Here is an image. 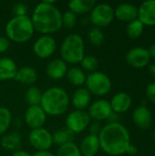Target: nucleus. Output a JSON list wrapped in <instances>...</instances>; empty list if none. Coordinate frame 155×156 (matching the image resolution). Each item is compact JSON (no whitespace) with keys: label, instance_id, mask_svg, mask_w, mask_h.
I'll return each mask as SVG.
<instances>
[{"label":"nucleus","instance_id":"393cba45","mask_svg":"<svg viewBox=\"0 0 155 156\" xmlns=\"http://www.w3.org/2000/svg\"><path fill=\"white\" fill-rule=\"evenodd\" d=\"M20 143L21 138L16 132L6 133L1 139V145L6 150H16L20 146Z\"/></svg>","mask_w":155,"mask_h":156},{"label":"nucleus","instance_id":"58836bf2","mask_svg":"<svg viewBox=\"0 0 155 156\" xmlns=\"http://www.w3.org/2000/svg\"><path fill=\"white\" fill-rule=\"evenodd\" d=\"M137 152H138L137 147H136L134 144H131L129 145V147L127 148V151H126V153H127L128 154H130V155H134V154H137Z\"/></svg>","mask_w":155,"mask_h":156},{"label":"nucleus","instance_id":"c85d7f7f","mask_svg":"<svg viewBox=\"0 0 155 156\" xmlns=\"http://www.w3.org/2000/svg\"><path fill=\"white\" fill-rule=\"evenodd\" d=\"M143 28H144L143 24L138 18H136L128 23L126 27V33L130 37L137 38L143 34Z\"/></svg>","mask_w":155,"mask_h":156},{"label":"nucleus","instance_id":"f704fd0d","mask_svg":"<svg viewBox=\"0 0 155 156\" xmlns=\"http://www.w3.org/2000/svg\"><path fill=\"white\" fill-rule=\"evenodd\" d=\"M145 92L149 101L155 103V82H152L148 84V86L146 87Z\"/></svg>","mask_w":155,"mask_h":156},{"label":"nucleus","instance_id":"473e14b6","mask_svg":"<svg viewBox=\"0 0 155 156\" xmlns=\"http://www.w3.org/2000/svg\"><path fill=\"white\" fill-rule=\"evenodd\" d=\"M76 23H77L76 14H74L70 10L66 11L64 14H62V26H64L67 28H72L73 27H75Z\"/></svg>","mask_w":155,"mask_h":156},{"label":"nucleus","instance_id":"f257e3e1","mask_svg":"<svg viewBox=\"0 0 155 156\" xmlns=\"http://www.w3.org/2000/svg\"><path fill=\"white\" fill-rule=\"evenodd\" d=\"M98 136L100 147L109 155L118 156L125 154L132 144L128 129L120 122L106 124L101 128Z\"/></svg>","mask_w":155,"mask_h":156},{"label":"nucleus","instance_id":"9b49d317","mask_svg":"<svg viewBox=\"0 0 155 156\" xmlns=\"http://www.w3.org/2000/svg\"><path fill=\"white\" fill-rule=\"evenodd\" d=\"M151 56L148 49L143 47H135L131 48L126 54V61L133 68H143L150 62Z\"/></svg>","mask_w":155,"mask_h":156},{"label":"nucleus","instance_id":"20e7f679","mask_svg":"<svg viewBox=\"0 0 155 156\" xmlns=\"http://www.w3.org/2000/svg\"><path fill=\"white\" fill-rule=\"evenodd\" d=\"M5 29L6 37L17 43L29 40L35 31L31 17L27 15L15 16L7 22Z\"/></svg>","mask_w":155,"mask_h":156},{"label":"nucleus","instance_id":"9d476101","mask_svg":"<svg viewBox=\"0 0 155 156\" xmlns=\"http://www.w3.org/2000/svg\"><path fill=\"white\" fill-rule=\"evenodd\" d=\"M57 48V43L50 35H43L39 37L33 45L34 53L40 58L50 57Z\"/></svg>","mask_w":155,"mask_h":156},{"label":"nucleus","instance_id":"412c9836","mask_svg":"<svg viewBox=\"0 0 155 156\" xmlns=\"http://www.w3.org/2000/svg\"><path fill=\"white\" fill-rule=\"evenodd\" d=\"M17 71L16 62L10 58H0V80L14 79Z\"/></svg>","mask_w":155,"mask_h":156},{"label":"nucleus","instance_id":"5701e85b","mask_svg":"<svg viewBox=\"0 0 155 156\" xmlns=\"http://www.w3.org/2000/svg\"><path fill=\"white\" fill-rule=\"evenodd\" d=\"M95 5V0H71L69 2V10L74 14H85L91 10Z\"/></svg>","mask_w":155,"mask_h":156},{"label":"nucleus","instance_id":"dca6fc26","mask_svg":"<svg viewBox=\"0 0 155 156\" xmlns=\"http://www.w3.org/2000/svg\"><path fill=\"white\" fill-rule=\"evenodd\" d=\"M114 16L122 21L131 22L138 18V7L129 3L120 4L114 9Z\"/></svg>","mask_w":155,"mask_h":156},{"label":"nucleus","instance_id":"2f4dec72","mask_svg":"<svg viewBox=\"0 0 155 156\" xmlns=\"http://www.w3.org/2000/svg\"><path fill=\"white\" fill-rule=\"evenodd\" d=\"M81 67L90 72L96 71L98 66H99V60L98 58L93 55H86L81 60Z\"/></svg>","mask_w":155,"mask_h":156},{"label":"nucleus","instance_id":"f3484780","mask_svg":"<svg viewBox=\"0 0 155 156\" xmlns=\"http://www.w3.org/2000/svg\"><path fill=\"white\" fill-rule=\"evenodd\" d=\"M110 103H111L112 112L120 114V113L127 112L131 108L132 100V97L127 92L122 91V92L116 93L112 97Z\"/></svg>","mask_w":155,"mask_h":156},{"label":"nucleus","instance_id":"bb28decb","mask_svg":"<svg viewBox=\"0 0 155 156\" xmlns=\"http://www.w3.org/2000/svg\"><path fill=\"white\" fill-rule=\"evenodd\" d=\"M41 98H42V92L37 87L31 86L27 89L26 92V101L29 106L39 105L41 101Z\"/></svg>","mask_w":155,"mask_h":156},{"label":"nucleus","instance_id":"4468645a","mask_svg":"<svg viewBox=\"0 0 155 156\" xmlns=\"http://www.w3.org/2000/svg\"><path fill=\"white\" fill-rule=\"evenodd\" d=\"M138 19L143 26H155V0H146L140 5Z\"/></svg>","mask_w":155,"mask_h":156},{"label":"nucleus","instance_id":"c9c22d12","mask_svg":"<svg viewBox=\"0 0 155 156\" xmlns=\"http://www.w3.org/2000/svg\"><path fill=\"white\" fill-rule=\"evenodd\" d=\"M101 126H100V123L99 122H96L94 121L92 123H90L89 125V129H90V134H93V135H99L100 131H101Z\"/></svg>","mask_w":155,"mask_h":156},{"label":"nucleus","instance_id":"39448f33","mask_svg":"<svg viewBox=\"0 0 155 156\" xmlns=\"http://www.w3.org/2000/svg\"><path fill=\"white\" fill-rule=\"evenodd\" d=\"M61 58L69 64L81 62L85 56V45L82 37L78 33L68 35L60 46Z\"/></svg>","mask_w":155,"mask_h":156},{"label":"nucleus","instance_id":"ea45409f","mask_svg":"<svg viewBox=\"0 0 155 156\" xmlns=\"http://www.w3.org/2000/svg\"><path fill=\"white\" fill-rule=\"evenodd\" d=\"M33 156H55L52 153L48 151H37V153L34 154Z\"/></svg>","mask_w":155,"mask_h":156},{"label":"nucleus","instance_id":"37998d69","mask_svg":"<svg viewBox=\"0 0 155 156\" xmlns=\"http://www.w3.org/2000/svg\"><path fill=\"white\" fill-rule=\"evenodd\" d=\"M149 72L155 78V63H153L149 66Z\"/></svg>","mask_w":155,"mask_h":156},{"label":"nucleus","instance_id":"423d86ee","mask_svg":"<svg viewBox=\"0 0 155 156\" xmlns=\"http://www.w3.org/2000/svg\"><path fill=\"white\" fill-rule=\"evenodd\" d=\"M86 89L90 94L103 96L110 92L111 89V80L109 76L101 71H94L86 77Z\"/></svg>","mask_w":155,"mask_h":156},{"label":"nucleus","instance_id":"a878e982","mask_svg":"<svg viewBox=\"0 0 155 156\" xmlns=\"http://www.w3.org/2000/svg\"><path fill=\"white\" fill-rule=\"evenodd\" d=\"M66 75L69 81L74 86H80L86 81V75L84 71L78 67H72L68 69Z\"/></svg>","mask_w":155,"mask_h":156},{"label":"nucleus","instance_id":"c03bdc74","mask_svg":"<svg viewBox=\"0 0 155 156\" xmlns=\"http://www.w3.org/2000/svg\"><path fill=\"white\" fill-rule=\"evenodd\" d=\"M153 139H154V141H155V130L153 131Z\"/></svg>","mask_w":155,"mask_h":156},{"label":"nucleus","instance_id":"f8f14e48","mask_svg":"<svg viewBox=\"0 0 155 156\" xmlns=\"http://www.w3.org/2000/svg\"><path fill=\"white\" fill-rule=\"evenodd\" d=\"M112 112V109L110 101L107 100H97L92 102L89 107V115L90 119L96 122L107 120Z\"/></svg>","mask_w":155,"mask_h":156},{"label":"nucleus","instance_id":"1a4fd4ad","mask_svg":"<svg viewBox=\"0 0 155 156\" xmlns=\"http://www.w3.org/2000/svg\"><path fill=\"white\" fill-rule=\"evenodd\" d=\"M28 140L30 144L37 151H48L53 144L52 134L43 127L31 130Z\"/></svg>","mask_w":155,"mask_h":156},{"label":"nucleus","instance_id":"a19ab883","mask_svg":"<svg viewBox=\"0 0 155 156\" xmlns=\"http://www.w3.org/2000/svg\"><path fill=\"white\" fill-rule=\"evenodd\" d=\"M12 156H32L30 155V154H28L26 151H16Z\"/></svg>","mask_w":155,"mask_h":156},{"label":"nucleus","instance_id":"7ed1b4c3","mask_svg":"<svg viewBox=\"0 0 155 156\" xmlns=\"http://www.w3.org/2000/svg\"><path fill=\"white\" fill-rule=\"evenodd\" d=\"M39 105L46 114L58 116L68 110L69 105V97L64 89L52 87L42 93Z\"/></svg>","mask_w":155,"mask_h":156},{"label":"nucleus","instance_id":"ddd939ff","mask_svg":"<svg viewBox=\"0 0 155 156\" xmlns=\"http://www.w3.org/2000/svg\"><path fill=\"white\" fill-rule=\"evenodd\" d=\"M25 122L31 130L42 128L46 122V113L40 105L29 106L25 113Z\"/></svg>","mask_w":155,"mask_h":156},{"label":"nucleus","instance_id":"a211bd4d","mask_svg":"<svg viewBox=\"0 0 155 156\" xmlns=\"http://www.w3.org/2000/svg\"><path fill=\"white\" fill-rule=\"evenodd\" d=\"M68 71L67 63L62 58H55L48 62L46 68L47 75L53 80H59L66 76Z\"/></svg>","mask_w":155,"mask_h":156},{"label":"nucleus","instance_id":"b1692460","mask_svg":"<svg viewBox=\"0 0 155 156\" xmlns=\"http://www.w3.org/2000/svg\"><path fill=\"white\" fill-rule=\"evenodd\" d=\"M74 134L69 129L62 128L59 130H57L52 134V140L53 144H56L57 145H63L69 143H72L74 139Z\"/></svg>","mask_w":155,"mask_h":156},{"label":"nucleus","instance_id":"4be33fe9","mask_svg":"<svg viewBox=\"0 0 155 156\" xmlns=\"http://www.w3.org/2000/svg\"><path fill=\"white\" fill-rule=\"evenodd\" d=\"M14 80L25 85H31L37 81V73L31 67H23L17 69Z\"/></svg>","mask_w":155,"mask_h":156},{"label":"nucleus","instance_id":"c756f323","mask_svg":"<svg viewBox=\"0 0 155 156\" xmlns=\"http://www.w3.org/2000/svg\"><path fill=\"white\" fill-rule=\"evenodd\" d=\"M12 115L5 107H0V135L4 134L10 126Z\"/></svg>","mask_w":155,"mask_h":156},{"label":"nucleus","instance_id":"72a5a7b5","mask_svg":"<svg viewBox=\"0 0 155 156\" xmlns=\"http://www.w3.org/2000/svg\"><path fill=\"white\" fill-rule=\"evenodd\" d=\"M13 13L15 16H26L27 13V6L23 3H17L13 6Z\"/></svg>","mask_w":155,"mask_h":156},{"label":"nucleus","instance_id":"2eb2a0df","mask_svg":"<svg viewBox=\"0 0 155 156\" xmlns=\"http://www.w3.org/2000/svg\"><path fill=\"white\" fill-rule=\"evenodd\" d=\"M132 121L139 128L147 129L151 126L153 122L152 112L145 105H141L133 111Z\"/></svg>","mask_w":155,"mask_h":156},{"label":"nucleus","instance_id":"cd10ccee","mask_svg":"<svg viewBox=\"0 0 155 156\" xmlns=\"http://www.w3.org/2000/svg\"><path fill=\"white\" fill-rule=\"evenodd\" d=\"M56 156H82V154L79 146L72 142L60 145L57 151Z\"/></svg>","mask_w":155,"mask_h":156},{"label":"nucleus","instance_id":"0eeeda50","mask_svg":"<svg viewBox=\"0 0 155 156\" xmlns=\"http://www.w3.org/2000/svg\"><path fill=\"white\" fill-rule=\"evenodd\" d=\"M114 18V9L108 3L96 4L91 9L90 21L97 27H102L110 25Z\"/></svg>","mask_w":155,"mask_h":156},{"label":"nucleus","instance_id":"e433bc0d","mask_svg":"<svg viewBox=\"0 0 155 156\" xmlns=\"http://www.w3.org/2000/svg\"><path fill=\"white\" fill-rule=\"evenodd\" d=\"M10 46V41L6 37L1 36L0 37V53L5 52Z\"/></svg>","mask_w":155,"mask_h":156},{"label":"nucleus","instance_id":"7c9ffc66","mask_svg":"<svg viewBox=\"0 0 155 156\" xmlns=\"http://www.w3.org/2000/svg\"><path fill=\"white\" fill-rule=\"evenodd\" d=\"M88 38L92 45L100 46L104 41V33L100 27H93L88 32Z\"/></svg>","mask_w":155,"mask_h":156},{"label":"nucleus","instance_id":"79ce46f5","mask_svg":"<svg viewBox=\"0 0 155 156\" xmlns=\"http://www.w3.org/2000/svg\"><path fill=\"white\" fill-rule=\"evenodd\" d=\"M147 49L151 57H155V43H153Z\"/></svg>","mask_w":155,"mask_h":156},{"label":"nucleus","instance_id":"a18cd8bd","mask_svg":"<svg viewBox=\"0 0 155 156\" xmlns=\"http://www.w3.org/2000/svg\"><path fill=\"white\" fill-rule=\"evenodd\" d=\"M82 156H94V155H82Z\"/></svg>","mask_w":155,"mask_h":156},{"label":"nucleus","instance_id":"aec40b11","mask_svg":"<svg viewBox=\"0 0 155 156\" xmlns=\"http://www.w3.org/2000/svg\"><path fill=\"white\" fill-rule=\"evenodd\" d=\"M79 150L82 155H94L98 153L100 147L99 136L89 134L84 137L79 145Z\"/></svg>","mask_w":155,"mask_h":156},{"label":"nucleus","instance_id":"6ab92c4d","mask_svg":"<svg viewBox=\"0 0 155 156\" xmlns=\"http://www.w3.org/2000/svg\"><path fill=\"white\" fill-rule=\"evenodd\" d=\"M91 101V94L86 88H79L77 89L72 97H71V103L76 110L83 111L86 109Z\"/></svg>","mask_w":155,"mask_h":156},{"label":"nucleus","instance_id":"6e6552de","mask_svg":"<svg viewBox=\"0 0 155 156\" xmlns=\"http://www.w3.org/2000/svg\"><path fill=\"white\" fill-rule=\"evenodd\" d=\"M90 123V117L85 111L75 110L71 112L66 119L67 128L73 133H79L89 127Z\"/></svg>","mask_w":155,"mask_h":156},{"label":"nucleus","instance_id":"f03ea898","mask_svg":"<svg viewBox=\"0 0 155 156\" xmlns=\"http://www.w3.org/2000/svg\"><path fill=\"white\" fill-rule=\"evenodd\" d=\"M31 20L34 28L44 35L55 33L62 27V14L49 1H43L36 5Z\"/></svg>","mask_w":155,"mask_h":156},{"label":"nucleus","instance_id":"4c0bfd02","mask_svg":"<svg viewBox=\"0 0 155 156\" xmlns=\"http://www.w3.org/2000/svg\"><path fill=\"white\" fill-rule=\"evenodd\" d=\"M108 121H109V123H115V122H119L118 121H119V114L118 113H116V112H112L111 113V115L108 117V119H107Z\"/></svg>","mask_w":155,"mask_h":156}]
</instances>
